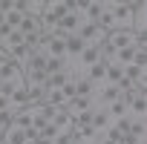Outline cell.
<instances>
[{"label": "cell", "instance_id": "cell-18", "mask_svg": "<svg viewBox=\"0 0 147 144\" xmlns=\"http://www.w3.org/2000/svg\"><path fill=\"white\" fill-rule=\"evenodd\" d=\"M43 104H46V107H58V110H66V98H63V92H61V89H49Z\"/></svg>", "mask_w": 147, "mask_h": 144}, {"label": "cell", "instance_id": "cell-12", "mask_svg": "<svg viewBox=\"0 0 147 144\" xmlns=\"http://www.w3.org/2000/svg\"><path fill=\"white\" fill-rule=\"evenodd\" d=\"M69 72V61L63 58H46V78L49 75H66Z\"/></svg>", "mask_w": 147, "mask_h": 144}, {"label": "cell", "instance_id": "cell-4", "mask_svg": "<svg viewBox=\"0 0 147 144\" xmlns=\"http://www.w3.org/2000/svg\"><path fill=\"white\" fill-rule=\"evenodd\" d=\"M0 81H3V87H6V89H12V87L23 84V69H20L15 61L3 63V69H0Z\"/></svg>", "mask_w": 147, "mask_h": 144}, {"label": "cell", "instance_id": "cell-19", "mask_svg": "<svg viewBox=\"0 0 147 144\" xmlns=\"http://www.w3.org/2000/svg\"><path fill=\"white\" fill-rule=\"evenodd\" d=\"M130 135L147 141V121H144V118H133V124H130Z\"/></svg>", "mask_w": 147, "mask_h": 144}, {"label": "cell", "instance_id": "cell-25", "mask_svg": "<svg viewBox=\"0 0 147 144\" xmlns=\"http://www.w3.org/2000/svg\"><path fill=\"white\" fill-rule=\"evenodd\" d=\"M3 63H9V55H6L3 49H0V69H3Z\"/></svg>", "mask_w": 147, "mask_h": 144}, {"label": "cell", "instance_id": "cell-20", "mask_svg": "<svg viewBox=\"0 0 147 144\" xmlns=\"http://www.w3.org/2000/svg\"><path fill=\"white\" fill-rule=\"evenodd\" d=\"M104 84H124V78H121V66H115V63H107Z\"/></svg>", "mask_w": 147, "mask_h": 144}, {"label": "cell", "instance_id": "cell-23", "mask_svg": "<svg viewBox=\"0 0 147 144\" xmlns=\"http://www.w3.org/2000/svg\"><path fill=\"white\" fill-rule=\"evenodd\" d=\"M6 110H12V104H9V95L6 92H0V112H6ZM15 112V110H12Z\"/></svg>", "mask_w": 147, "mask_h": 144}, {"label": "cell", "instance_id": "cell-16", "mask_svg": "<svg viewBox=\"0 0 147 144\" xmlns=\"http://www.w3.org/2000/svg\"><path fill=\"white\" fill-rule=\"evenodd\" d=\"M20 69H23V72H32V69H43V72H46V55H43V52H32L29 61H26Z\"/></svg>", "mask_w": 147, "mask_h": 144}, {"label": "cell", "instance_id": "cell-15", "mask_svg": "<svg viewBox=\"0 0 147 144\" xmlns=\"http://www.w3.org/2000/svg\"><path fill=\"white\" fill-rule=\"evenodd\" d=\"M92 107H95V101H87V98H72V101H66V112H69V115L87 112V110H92Z\"/></svg>", "mask_w": 147, "mask_h": 144}, {"label": "cell", "instance_id": "cell-5", "mask_svg": "<svg viewBox=\"0 0 147 144\" xmlns=\"http://www.w3.org/2000/svg\"><path fill=\"white\" fill-rule=\"evenodd\" d=\"M40 52H43L46 58H63V61H69V58H66V38H58V35L46 38L43 46H40Z\"/></svg>", "mask_w": 147, "mask_h": 144}, {"label": "cell", "instance_id": "cell-17", "mask_svg": "<svg viewBox=\"0 0 147 144\" xmlns=\"http://www.w3.org/2000/svg\"><path fill=\"white\" fill-rule=\"evenodd\" d=\"M107 112H110V121H115V118H121V115H130V112H127V104H124V98H115V101H110V104H107Z\"/></svg>", "mask_w": 147, "mask_h": 144}, {"label": "cell", "instance_id": "cell-6", "mask_svg": "<svg viewBox=\"0 0 147 144\" xmlns=\"http://www.w3.org/2000/svg\"><path fill=\"white\" fill-rule=\"evenodd\" d=\"M75 78V98H87V101H95V92H98V87L87 78V72L84 75H72Z\"/></svg>", "mask_w": 147, "mask_h": 144}, {"label": "cell", "instance_id": "cell-2", "mask_svg": "<svg viewBox=\"0 0 147 144\" xmlns=\"http://www.w3.org/2000/svg\"><path fill=\"white\" fill-rule=\"evenodd\" d=\"M124 104H127L130 118H144V112H147V95H144V89L130 87V89L124 92Z\"/></svg>", "mask_w": 147, "mask_h": 144}, {"label": "cell", "instance_id": "cell-11", "mask_svg": "<svg viewBox=\"0 0 147 144\" xmlns=\"http://www.w3.org/2000/svg\"><path fill=\"white\" fill-rule=\"evenodd\" d=\"M23 81H26V78H23ZM26 89H29V101H32V104H43V101H46V92H49V89H46V84L26 81Z\"/></svg>", "mask_w": 147, "mask_h": 144}, {"label": "cell", "instance_id": "cell-26", "mask_svg": "<svg viewBox=\"0 0 147 144\" xmlns=\"http://www.w3.org/2000/svg\"><path fill=\"white\" fill-rule=\"evenodd\" d=\"M0 92H3V81H0Z\"/></svg>", "mask_w": 147, "mask_h": 144}, {"label": "cell", "instance_id": "cell-22", "mask_svg": "<svg viewBox=\"0 0 147 144\" xmlns=\"http://www.w3.org/2000/svg\"><path fill=\"white\" fill-rule=\"evenodd\" d=\"M61 92H63V98H66V101L75 98V78H66V84L61 87Z\"/></svg>", "mask_w": 147, "mask_h": 144}, {"label": "cell", "instance_id": "cell-21", "mask_svg": "<svg viewBox=\"0 0 147 144\" xmlns=\"http://www.w3.org/2000/svg\"><path fill=\"white\" fill-rule=\"evenodd\" d=\"M12 124H15V112H12V110L0 112V133H6V130H9Z\"/></svg>", "mask_w": 147, "mask_h": 144}, {"label": "cell", "instance_id": "cell-1", "mask_svg": "<svg viewBox=\"0 0 147 144\" xmlns=\"http://www.w3.org/2000/svg\"><path fill=\"white\" fill-rule=\"evenodd\" d=\"M138 40H136V35H133V29H115V32H110L107 38H104V46L110 49V55L113 52H121V49H127V46H136Z\"/></svg>", "mask_w": 147, "mask_h": 144}, {"label": "cell", "instance_id": "cell-7", "mask_svg": "<svg viewBox=\"0 0 147 144\" xmlns=\"http://www.w3.org/2000/svg\"><path fill=\"white\" fill-rule=\"evenodd\" d=\"M9 104H12V110L32 107V101H29V89H26V81L18 84V87H12V92H9Z\"/></svg>", "mask_w": 147, "mask_h": 144}, {"label": "cell", "instance_id": "cell-3", "mask_svg": "<svg viewBox=\"0 0 147 144\" xmlns=\"http://www.w3.org/2000/svg\"><path fill=\"white\" fill-rule=\"evenodd\" d=\"M75 35H78L87 46H101V43H104V38H107V35H104L92 20H81V26H78V32H75Z\"/></svg>", "mask_w": 147, "mask_h": 144}, {"label": "cell", "instance_id": "cell-9", "mask_svg": "<svg viewBox=\"0 0 147 144\" xmlns=\"http://www.w3.org/2000/svg\"><path fill=\"white\" fill-rule=\"evenodd\" d=\"M15 32H20L26 40H29V38H35V35H40V17H29V15H26V17H23V23H20Z\"/></svg>", "mask_w": 147, "mask_h": 144}, {"label": "cell", "instance_id": "cell-10", "mask_svg": "<svg viewBox=\"0 0 147 144\" xmlns=\"http://www.w3.org/2000/svg\"><path fill=\"white\" fill-rule=\"evenodd\" d=\"M3 144H29V141H26V127L12 124V127L3 133Z\"/></svg>", "mask_w": 147, "mask_h": 144}, {"label": "cell", "instance_id": "cell-13", "mask_svg": "<svg viewBox=\"0 0 147 144\" xmlns=\"http://www.w3.org/2000/svg\"><path fill=\"white\" fill-rule=\"evenodd\" d=\"M104 75H107V61H98L95 66H90V69H87V78H90L98 89L104 87Z\"/></svg>", "mask_w": 147, "mask_h": 144}, {"label": "cell", "instance_id": "cell-24", "mask_svg": "<svg viewBox=\"0 0 147 144\" xmlns=\"http://www.w3.org/2000/svg\"><path fill=\"white\" fill-rule=\"evenodd\" d=\"M95 144H118V141H115V138H110V135H98V138H95Z\"/></svg>", "mask_w": 147, "mask_h": 144}, {"label": "cell", "instance_id": "cell-14", "mask_svg": "<svg viewBox=\"0 0 147 144\" xmlns=\"http://www.w3.org/2000/svg\"><path fill=\"white\" fill-rule=\"evenodd\" d=\"M84 46H87V43H84L78 35H69V38H66V58H69V61H75V58L84 52Z\"/></svg>", "mask_w": 147, "mask_h": 144}, {"label": "cell", "instance_id": "cell-8", "mask_svg": "<svg viewBox=\"0 0 147 144\" xmlns=\"http://www.w3.org/2000/svg\"><path fill=\"white\" fill-rule=\"evenodd\" d=\"M107 127H110V112H107V107L95 104V110H92V121H90V130H92L95 135H101Z\"/></svg>", "mask_w": 147, "mask_h": 144}]
</instances>
